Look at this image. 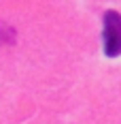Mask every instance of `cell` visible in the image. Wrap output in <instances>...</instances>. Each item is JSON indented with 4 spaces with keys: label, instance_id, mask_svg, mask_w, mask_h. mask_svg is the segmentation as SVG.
Instances as JSON below:
<instances>
[{
    "label": "cell",
    "instance_id": "obj_1",
    "mask_svg": "<svg viewBox=\"0 0 121 124\" xmlns=\"http://www.w3.org/2000/svg\"><path fill=\"white\" fill-rule=\"evenodd\" d=\"M102 43H104V54L108 58L121 56V13L106 11L102 19Z\"/></svg>",
    "mask_w": 121,
    "mask_h": 124
}]
</instances>
